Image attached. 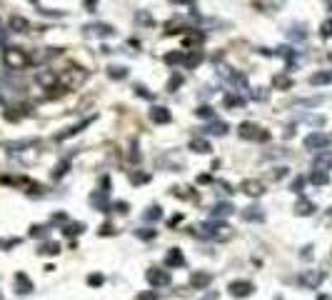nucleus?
I'll use <instances>...</instances> for the list:
<instances>
[{
    "mask_svg": "<svg viewBox=\"0 0 332 300\" xmlns=\"http://www.w3.org/2000/svg\"><path fill=\"white\" fill-rule=\"evenodd\" d=\"M85 80H88V70L80 65H67L65 70L58 73V85L65 90H77Z\"/></svg>",
    "mask_w": 332,
    "mask_h": 300,
    "instance_id": "obj_1",
    "label": "nucleus"
},
{
    "mask_svg": "<svg viewBox=\"0 0 332 300\" xmlns=\"http://www.w3.org/2000/svg\"><path fill=\"white\" fill-rule=\"evenodd\" d=\"M3 63H5V68H10V70H23V68L30 65V55H28V50H23V48H5V50H3Z\"/></svg>",
    "mask_w": 332,
    "mask_h": 300,
    "instance_id": "obj_2",
    "label": "nucleus"
},
{
    "mask_svg": "<svg viewBox=\"0 0 332 300\" xmlns=\"http://www.w3.org/2000/svg\"><path fill=\"white\" fill-rule=\"evenodd\" d=\"M198 235H202V238H212V240H227L232 233H230V228H227V223H222V220H207V223L200 225V233Z\"/></svg>",
    "mask_w": 332,
    "mask_h": 300,
    "instance_id": "obj_3",
    "label": "nucleus"
},
{
    "mask_svg": "<svg viewBox=\"0 0 332 300\" xmlns=\"http://www.w3.org/2000/svg\"><path fill=\"white\" fill-rule=\"evenodd\" d=\"M237 135H240L242 140H260V143H265L267 138H270L267 130H263L258 123H250V120H245V123L237 125Z\"/></svg>",
    "mask_w": 332,
    "mask_h": 300,
    "instance_id": "obj_4",
    "label": "nucleus"
},
{
    "mask_svg": "<svg viewBox=\"0 0 332 300\" xmlns=\"http://www.w3.org/2000/svg\"><path fill=\"white\" fill-rule=\"evenodd\" d=\"M325 280V270H305L297 275V285L307 288V290H317Z\"/></svg>",
    "mask_w": 332,
    "mask_h": 300,
    "instance_id": "obj_5",
    "label": "nucleus"
},
{
    "mask_svg": "<svg viewBox=\"0 0 332 300\" xmlns=\"http://www.w3.org/2000/svg\"><path fill=\"white\" fill-rule=\"evenodd\" d=\"M145 278H147V283L152 285V288H168L170 283H173V278H170V273L168 270H162V268H147V273H145Z\"/></svg>",
    "mask_w": 332,
    "mask_h": 300,
    "instance_id": "obj_6",
    "label": "nucleus"
},
{
    "mask_svg": "<svg viewBox=\"0 0 332 300\" xmlns=\"http://www.w3.org/2000/svg\"><path fill=\"white\" fill-rule=\"evenodd\" d=\"M332 143L330 135H325V133H320V130H315V133H310V135H305V148L307 150H315V153H320V150H327Z\"/></svg>",
    "mask_w": 332,
    "mask_h": 300,
    "instance_id": "obj_7",
    "label": "nucleus"
},
{
    "mask_svg": "<svg viewBox=\"0 0 332 300\" xmlns=\"http://www.w3.org/2000/svg\"><path fill=\"white\" fill-rule=\"evenodd\" d=\"M227 290H230L232 298H250L253 290H255V285H253L250 280H232V283L227 285Z\"/></svg>",
    "mask_w": 332,
    "mask_h": 300,
    "instance_id": "obj_8",
    "label": "nucleus"
},
{
    "mask_svg": "<svg viewBox=\"0 0 332 300\" xmlns=\"http://www.w3.org/2000/svg\"><path fill=\"white\" fill-rule=\"evenodd\" d=\"M35 80L43 90H53V88H58V70H38Z\"/></svg>",
    "mask_w": 332,
    "mask_h": 300,
    "instance_id": "obj_9",
    "label": "nucleus"
},
{
    "mask_svg": "<svg viewBox=\"0 0 332 300\" xmlns=\"http://www.w3.org/2000/svg\"><path fill=\"white\" fill-rule=\"evenodd\" d=\"M240 190H242L245 195H250V198H260V195L265 193V185H263L260 180H255V178H247V180L240 183Z\"/></svg>",
    "mask_w": 332,
    "mask_h": 300,
    "instance_id": "obj_10",
    "label": "nucleus"
},
{
    "mask_svg": "<svg viewBox=\"0 0 332 300\" xmlns=\"http://www.w3.org/2000/svg\"><path fill=\"white\" fill-rule=\"evenodd\" d=\"M85 30L90 35H98V38H113L115 35V28L108 23H90V25H85Z\"/></svg>",
    "mask_w": 332,
    "mask_h": 300,
    "instance_id": "obj_11",
    "label": "nucleus"
},
{
    "mask_svg": "<svg viewBox=\"0 0 332 300\" xmlns=\"http://www.w3.org/2000/svg\"><path fill=\"white\" fill-rule=\"evenodd\" d=\"M210 283H212V273L198 270V273L190 275V288H195V290H205V288H210Z\"/></svg>",
    "mask_w": 332,
    "mask_h": 300,
    "instance_id": "obj_12",
    "label": "nucleus"
},
{
    "mask_svg": "<svg viewBox=\"0 0 332 300\" xmlns=\"http://www.w3.org/2000/svg\"><path fill=\"white\" fill-rule=\"evenodd\" d=\"M240 218L247 220V223H263V220H265V210H263L260 205H247V208L240 213Z\"/></svg>",
    "mask_w": 332,
    "mask_h": 300,
    "instance_id": "obj_13",
    "label": "nucleus"
},
{
    "mask_svg": "<svg viewBox=\"0 0 332 300\" xmlns=\"http://www.w3.org/2000/svg\"><path fill=\"white\" fill-rule=\"evenodd\" d=\"M15 293L18 295H30L33 293V280L25 275V273H15Z\"/></svg>",
    "mask_w": 332,
    "mask_h": 300,
    "instance_id": "obj_14",
    "label": "nucleus"
},
{
    "mask_svg": "<svg viewBox=\"0 0 332 300\" xmlns=\"http://www.w3.org/2000/svg\"><path fill=\"white\" fill-rule=\"evenodd\" d=\"M150 120H152V123H157V125H168V123L173 120V115H170V110H168V108L155 105V108H150Z\"/></svg>",
    "mask_w": 332,
    "mask_h": 300,
    "instance_id": "obj_15",
    "label": "nucleus"
},
{
    "mask_svg": "<svg viewBox=\"0 0 332 300\" xmlns=\"http://www.w3.org/2000/svg\"><path fill=\"white\" fill-rule=\"evenodd\" d=\"M183 265H185V255H183V250L170 248V250L165 253V268H183Z\"/></svg>",
    "mask_w": 332,
    "mask_h": 300,
    "instance_id": "obj_16",
    "label": "nucleus"
},
{
    "mask_svg": "<svg viewBox=\"0 0 332 300\" xmlns=\"http://www.w3.org/2000/svg\"><path fill=\"white\" fill-rule=\"evenodd\" d=\"M312 165H315V170H325V173H327L332 168V150H320V153L315 155Z\"/></svg>",
    "mask_w": 332,
    "mask_h": 300,
    "instance_id": "obj_17",
    "label": "nucleus"
},
{
    "mask_svg": "<svg viewBox=\"0 0 332 300\" xmlns=\"http://www.w3.org/2000/svg\"><path fill=\"white\" fill-rule=\"evenodd\" d=\"M90 205H93V208H98L100 213H108V210H110L108 193H103V190H100V193H93V195H90Z\"/></svg>",
    "mask_w": 332,
    "mask_h": 300,
    "instance_id": "obj_18",
    "label": "nucleus"
},
{
    "mask_svg": "<svg viewBox=\"0 0 332 300\" xmlns=\"http://www.w3.org/2000/svg\"><path fill=\"white\" fill-rule=\"evenodd\" d=\"M40 145V140L38 138H25V140H15V143H8L5 148L10 150V153H20V150L25 148H38Z\"/></svg>",
    "mask_w": 332,
    "mask_h": 300,
    "instance_id": "obj_19",
    "label": "nucleus"
},
{
    "mask_svg": "<svg viewBox=\"0 0 332 300\" xmlns=\"http://www.w3.org/2000/svg\"><path fill=\"white\" fill-rule=\"evenodd\" d=\"M93 120H95L93 115H90V118H85L82 123H77V125H72V128H67L65 133H60V135H55V140H60V143H63V140H67V138H72V135H77V133H80V130H82L85 125H90Z\"/></svg>",
    "mask_w": 332,
    "mask_h": 300,
    "instance_id": "obj_20",
    "label": "nucleus"
},
{
    "mask_svg": "<svg viewBox=\"0 0 332 300\" xmlns=\"http://www.w3.org/2000/svg\"><path fill=\"white\" fill-rule=\"evenodd\" d=\"M8 25H10V30H13V33H28V28H30L28 18H23V15H10Z\"/></svg>",
    "mask_w": 332,
    "mask_h": 300,
    "instance_id": "obj_21",
    "label": "nucleus"
},
{
    "mask_svg": "<svg viewBox=\"0 0 332 300\" xmlns=\"http://www.w3.org/2000/svg\"><path fill=\"white\" fill-rule=\"evenodd\" d=\"M202 130H205L207 135H217V138H222V135H227V130H230V128H227V123H222V120H212V123H210V125H205Z\"/></svg>",
    "mask_w": 332,
    "mask_h": 300,
    "instance_id": "obj_22",
    "label": "nucleus"
},
{
    "mask_svg": "<svg viewBox=\"0 0 332 300\" xmlns=\"http://www.w3.org/2000/svg\"><path fill=\"white\" fill-rule=\"evenodd\" d=\"M295 213H297V215H302V218H305V215H312V213H315V203L300 195V198H297V203H295Z\"/></svg>",
    "mask_w": 332,
    "mask_h": 300,
    "instance_id": "obj_23",
    "label": "nucleus"
},
{
    "mask_svg": "<svg viewBox=\"0 0 332 300\" xmlns=\"http://www.w3.org/2000/svg\"><path fill=\"white\" fill-rule=\"evenodd\" d=\"M222 105H225L227 110H237V108H245V98H242V95H235V93H227V95L222 98Z\"/></svg>",
    "mask_w": 332,
    "mask_h": 300,
    "instance_id": "obj_24",
    "label": "nucleus"
},
{
    "mask_svg": "<svg viewBox=\"0 0 332 300\" xmlns=\"http://www.w3.org/2000/svg\"><path fill=\"white\" fill-rule=\"evenodd\" d=\"M232 213H235V208L230 203H215V208H212V218L215 220H222V218H227Z\"/></svg>",
    "mask_w": 332,
    "mask_h": 300,
    "instance_id": "obj_25",
    "label": "nucleus"
},
{
    "mask_svg": "<svg viewBox=\"0 0 332 300\" xmlns=\"http://www.w3.org/2000/svg\"><path fill=\"white\" fill-rule=\"evenodd\" d=\"M253 5H255L258 10H263V13H272V10L282 8L285 0H253Z\"/></svg>",
    "mask_w": 332,
    "mask_h": 300,
    "instance_id": "obj_26",
    "label": "nucleus"
},
{
    "mask_svg": "<svg viewBox=\"0 0 332 300\" xmlns=\"http://www.w3.org/2000/svg\"><path fill=\"white\" fill-rule=\"evenodd\" d=\"M332 83V70H317L310 75V85H330Z\"/></svg>",
    "mask_w": 332,
    "mask_h": 300,
    "instance_id": "obj_27",
    "label": "nucleus"
},
{
    "mask_svg": "<svg viewBox=\"0 0 332 300\" xmlns=\"http://www.w3.org/2000/svg\"><path fill=\"white\" fill-rule=\"evenodd\" d=\"M190 150H193V153H200V155H207V153L212 150V145H210V140H205V138H193V140H190Z\"/></svg>",
    "mask_w": 332,
    "mask_h": 300,
    "instance_id": "obj_28",
    "label": "nucleus"
},
{
    "mask_svg": "<svg viewBox=\"0 0 332 300\" xmlns=\"http://www.w3.org/2000/svg\"><path fill=\"white\" fill-rule=\"evenodd\" d=\"M202 58H205V55H202L200 50H190V53H185V63H183V65H185V68H198L200 63H202Z\"/></svg>",
    "mask_w": 332,
    "mask_h": 300,
    "instance_id": "obj_29",
    "label": "nucleus"
},
{
    "mask_svg": "<svg viewBox=\"0 0 332 300\" xmlns=\"http://www.w3.org/2000/svg\"><path fill=\"white\" fill-rule=\"evenodd\" d=\"M162 60H165L168 65H183V63H185V53H183V50H170Z\"/></svg>",
    "mask_w": 332,
    "mask_h": 300,
    "instance_id": "obj_30",
    "label": "nucleus"
},
{
    "mask_svg": "<svg viewBox=\"0 0 332 300\" xmlns=\"http://www.w3.org/2000/svg\"><path fill=\"white\" fill-rule=\"evenodd\" d=\"M108 78H113V80H125V78H128V68H125V65H110V68H108Z\"/></svg>",
    "mask_w": 332,
    "mask_h": 300,
    "instance_id": "obj_31",
    "label": "nucleus"
},
{
    "mask_svg": "<svg viewBox=\"0 0 332 300\" xmlns=\"http://www.w3.org/2000/svg\"><path fill=\"white\" fill-rule=\"evenodd\" d=\"M183 83H185V78H183V75H180V73H173V75H170V80H168V85H165V90H168V93H175V90H178Z\"/></svg>",
    "mask_w": 332,
    "mask_h": 300,
    "instance_id": "obj_32",
    "label": "nucleus"
},
{
    "mask_svg": "<svg viewBox=\"0 0 332 300\" xmlns=\"http://www.w3.org/2000/svg\"><path fill=\"white\" fill-rule=\"evenodd\" d=\"M145 220H150V223H155V220H160L162 218V208L160 205H150L147 210H145V215H142Z\"/></svg>",
    "mask_w": 332,
    "mask_h": 300,
    "instance_id": "obj_33",
    "label": "nucleus"
},
{
    "mask_svg": "<svg viewBox=\"0 0 332 300\" xmlns=\"http://www.w3.org/2000/svg\"><path fill=\"white\" fill-rule=\"evenodd\" d=\"M135 238H140V240H155L157 238V230L155 228H137L135 230Z\"/></svg>",
    "mask_w": 332,
    "mask_h": 300,
    "instance_id": "obj_34",
    "label": "nucleus"
},
{
    "mask_svg": "<svg viewBox=\"0 0 332 300\" xmlns=\"http://www.w3.org/2000/svg\"><path fill=\"white\" fill-rule=\"evenodd\" d=\"M310 183H312V185H327V183H330V178H327V173H325V170H315V173L310 175Z\"/></svg>",
    "mask_w": 332,
    "mask_h": 300,
    "instance_id": "obj_35",
    "label": "nucleus"
},
{
    "mask_svg": "<svg viewBox=\"0 0 332 300\" xmlns=\"http://www.w3.org/2000/svg\"><path fill=\"white\" fill-rule=\"evenodd\" d=\"M40 253H43V255H58V253H60V243H53V240H50V243H43V245H40Z\"/></svg>",
    "mask_w": 332,
    "mask_h": 300,
    "instance_id": "obj_36",
    "label": "nucleus"
},
{
    "mask_svg": "<svg viewBox=\"0 0 332 300\" xmlns=\"http://www.w3.org/2000/svg\"><path fill=\"white\" fill-rule=\"evenodd\" d=\"M67 168H70V158L60 160V163L55 165V170H53V178H55V180H60V178H63V175L67 173Z\"/></svg>",
    "mask_w": 332,
    "mask_h": 300,
    "instance_id": "obj_37",
    "label": "nucleus"
},
{
    "mask_svg": "<svg viewBox=\"0 0 332 300\" xmlns=\"http://www.w3.org/2000/svg\"><path fill=\"white\" fill-rule=\"evenodd\" d=\"M287 35H290L292 40H305V38H307V33H305L302 25H292V28L287 30Z\"/></svg>",
    "mask_w": 332,
    "mask_h": 300,
    "instance_id": "obj_38",
    "label": "nucleus"
},
{
    "mask_svg": "<svg viewBox=\"0 0 332 300\" xmlns=\"http://www.w3.org/2000/svg\"><path fill=\"white\" fill-rule=\"evenodd\" d=\"M135 23H140V25H152V18H150L147 10H137V13H135Z\"/></svg>",
    "mask_w": 332,
    "mask_h": 300,
    "instance_id": "obj_39",
    "label": "nucleus"
},
{
    "mask_svg": "<svg viewBox=\"0 0 332 300\" xmlns=\"http://www.w3.org/2000/svg\"><path fill=\"white\" fill-rule=\"evenodd\" d=\"M195 115H198V118H205V120H210V118H215V110H212L210 105H200L198 110H195Z\"/></svg>",
    "mask_w": 332,
    "mask_h": 300,
    "instance_id": "obj_40",
    "label": "nucleus"
},
{
    "mask_svg": "<svg viewBox=\"0 0 332 300\" xmlns=\"http://www.w3.org/2000/svg\"><path fill=\"white\" fill-rule=\"evenodd\" d=\"M85 230V223H70L65 225V235H80Z\"/></svg>",
    "mask_w": 332,
    "mask_h": 300,
    "instance_id": "obj_41",
    "label": "nucleus"
},
{
    "mask_svg": "<svg viewBox=\"0 0 332 300\" xmlns=\"http://www.w3.org/2000/svg\"><path fill=\"white\" fill-rule=\"evenodd\" d=\"M48 235V228L45 225H33L30 228V238H45Z\"/></svg>",
    "mask_w": 332,
    "mask_h": 300,
    "instance_id": "obj_42",
    "label": "nucleus"
},
{
    "mask_svg": "<svg viewBox=\"0 0 332 300\" xmlns=\"http://www.w3.org/2000/svg\"><path fill=\"white\" fill-rule=\"evenodd\" d=\"M103 280H105V278H103L100 273H90V275H88V285H93V288L103 285Z\"/></svg>",
    "mask_w": 332,
    "mask_h": 300,
    "instance_id": "obj_43",
    "label": "nucleus"
},
{
    "mask_svg": "<svg viewBox=\"0 0 332 300\" xmlns=\"http://www.w3.org/2000/svg\"><path fill=\"white\" fill-rule=\"evenodd\" d=\"M135 95H140V98H145V100H152V93H150L145 85H135Z\"/></svg>",
    "mask_w": 332,
    "mask_h": 300,
    "instance_id": "obj_44",
    "label": "nucleus"
},
{
    "mask_svg": "<svg viewBox=\"0 0 332 300\" xmlns=\"http://www.w3.org/2000/svg\"><path fill=\"white\" fill-rule=\"evenodd\" d=\"M302 185H305V178H295V180L290 183V190H292V193H302Z\"/></svg>",
    "mask_w": 332,
    "mask_h": 300,
    "instance_id": "obj_45",
    "label": "nucleus"
},
{
    "mask_svg": "<svg viewBox=\"0 0 332 300\" xmlns=\"http://www.w3.org/2000/svg\"><path fill=\"white\" fill-rule=\"evenodd\" d=\"M320 33H322V38H332V18H330V20H325V23H322V28H320Z\"/></svg>",
    "mask_w": 332,
    "mask_h": 300,
    "instance_id": "obj_46",
    "label": "nucleus"
},
{
    "mask_svg": "<svg viewBox=\"0 0 332 300\" xmlns=\"http://www.w3.org/2000/svg\"><path fill=\"white\" fill-rule=\"evenodd\" d=\"M275 85H277V88H290L292 83H290V78H285V75H275Z\"/></svg>",
    "mask_w": 332,
    "mask_h": 300,
    "instance_id": "obj_47",
    "label": "nucleus"
},
{
    "mask_svg": "<svg viewBox=\"0 0 332 300\" xmlns=\"http://www.w3.org/2000/svg\"><path fill=\"white\" fill-rule=\"evenodd\" d=\"M20 243V238H8V240H0V250H8V248H13V245H18Z\"/></svg>",
    "mask_w": 332,
    "mask_h": 300,
    "instance_id": "obj_48",
    "label": "nucleus"
},
{
    "mask_svg": "<svg viewBox=\"0 0 332 300\" xmlns=\"http://www.w3.org/2000/svg\"><path fill=\"white\" fill-rule=\"evenodd\" d=\"M130 180H133L135 185H137V183H147V180H150V178H147V175H145V173H133V175H130Z\"/></svg>",
    "mask_w": 332,
    "mask_h": 300,
    "instance_id": "obj_49",
    "label": "nucleus"
},
{
    "mask_svg": "<svg viewBox=\"0 0 332 300\" xmlns=\"http://www.w3.org/2000/svg\"><path fill=\"white\" fill-rule=\"evenodd\" d=\"M137 300H157V290H147V293H140Z\"/></svg>",
    "mask_w": 332,
    "mask_h": 300,
    "instance_id": "obj_50",
    "label": "nucleus"
},
{
    "mask_svg": "<svg viewBox=\"0 0 332 300\" xmlns=\"http://www.w3.org/2000/svg\"><path fill=\"white\" fill-rule=\"evenodd\" d=\"M253 100H267V93H265V88H258V90L253 93Z\"/></svg>",
    "mask_w": 332,
    "mask_h": 300,
    "instance_id": "obj_51",
    "label": "nucleus"
},
{
    "mask_svg": "<svg viewBox=\"0 0 332 300\" xmlns=\"http://www.w3.org/2000/svg\"><path fill=\"white\" fill-rule=\"evenodd\" d=\"M285 175H287V168H275V173H272V178H275V180H282Z\"/></svg>",
    "mask_w": 332,
    "mask_h": 300,
    "instance_id": "obj_52",
    "label": "nucleus"
},
{
    "mask_svg": "<svg viewBox=\"0 0 332 300\" xmlns=\"http://www.w3.org/2000/svg\"><path fill=\"white\" fill-rule=\"evenodd\" d=\"M113 208H115V210H118L120 215H125V213H128V203H125V200H120V203H115Z\"/></svg>",
    "mask_w": 332,
    "mask_h": 300,
    "instance_id": "obj_53",
    "label": "nucleus"
},
{
    "mask_svg": "<svg viewBox=\"0 0 332 300\" xmlns=\"http://www.w3.org/2000/svg\"><path fill=\"white\" fill-rule=\"evenodd\" d=\"M98 3H100V0H82V5H85V10H90V13H93V10L98 8Z\"/></svg>",
    "mask_w": 332,
    "mask_h": 300,
    "instance_id": "obj_54",
    "label": "nucleus"
},
{
    "mask_svg": "<svg viewBox=\"0 0 332 300\" xmlns=\"http://www.w3.org/2000/svg\"><path fill=\"white\" fill-rule=\"evenodd\" d=\"M300 255H302L305 260H307V258H312V245H307V248H302V253H300Z\"/></svg>",
    "mask_w": 332,
    "mask_h": 300,
    "instance_id": "obj_55",
    "label": "nucleus"
},
{
    "mask_svg": "<svg viewBox=\"0 0 332 300\" xmlns=\"http://www.w3.org/2000/svg\"><path fill=\"white\" fill-rule=\"evenodd\" d=\"M180 223H183V215H173L168 225H170V228H175V225H180Z\"/></svg>",
    "mask_w": 332,
    "mask_h": 300,
    "instance_id": "obj_56",
    "label": "nucleus"
},
{
    "mask_svg": "<svg viewBox=\"0 0 332 300\" xmlns=\"http://www.w3.org/2000/svg\"><path fill=\"white\" fill-rule=\"evenodd\" d=\"M170 3H173V5H193L195 0H170Z\"/></svg>",
    "mask_w": 332,
    "mask_h": 300,
    "instance_id": "obj_57",
    "label": "nucleus"
},
{
    "mask_svg": "<svg viewBox=\"0 0 332 300\" xmlns=\"http://www.w3.org/2000/svg\"><path fill=\"white\" fill-rule=\"evenodd\" d=\"M317 300H332L330 295H317Z\"/></svg>",
    "mask_w": 332,
    "mask_h": 300,
    "instance_id": "obj_58",
    "label": "nucleus"
},
{
    "mask_svg": "<svg viewBox=\"0 0 332 300\" xmlns=\"http://www.w3.org/2000/svg\"><path fill=\"white\" fill-rule=\"evenodd\" d=\"M202 300H215V293H212V295H207V298H202Z\"/></svg>",
    "mask_w": 332,
    "mask_h": 300,
    "instance_id": "obj_59",
    "label": "nucleus"
},
{
    "mask_svg": "<svg viewBox=\"0 0 332 300\" xmlns=\"http://www.w3.org/2000/svg\"><path fill=\"white\" fill-rule=\"evenodd\" d=\"M327 5H330V10H332V0H327Z\"/></svg>",
    "mask_w": 332,
    "mask_h": 300,
    "instance_id": "obj_60",
    "label": "nucleus"
},
{
    "mask_svg": "<svg viewBox=\"0 0 332 300\" xmlns=\"http://www.w3.org/2000/svg\"><path fill=\"white\" fill-rule=\"evenodd\" d=\"M327 58H330V60H332V53H330V55H327Z\"/></svg>",
    "mask_w": 332,
    "mask_h": 300,
    "instance_id": "obj_61",
    "label": "nucleus"
},
{
    "mask_svg": "<svg viewBox=\"0 0 332 300\" xmlns=\"http://www.w3.org/2000/svg\"><path fill=\"white\" fill-rule=\"evenodd\" d=\"M0 300H3V293H0Z\"/></svg>",
    "mask_w": 332,
    "mask_h": 300,
    "instance_id": "obj_62",
    "label": "nucleus"
},
{
    "mask_svg": "<svg viewBox=\"0 0 332 300\" xmlns=\"http://www.w3.org/2000/svg\"><path fill=\"white\" fill-rule=\"evenodd\" d=\"M330 215H332V208H330Z\"/></svg>",
    "mask_w": 332,
    "mask_h": 300,
    "instance_id": "obj_63",
    "label": "nucleus"
}]
</instances>
